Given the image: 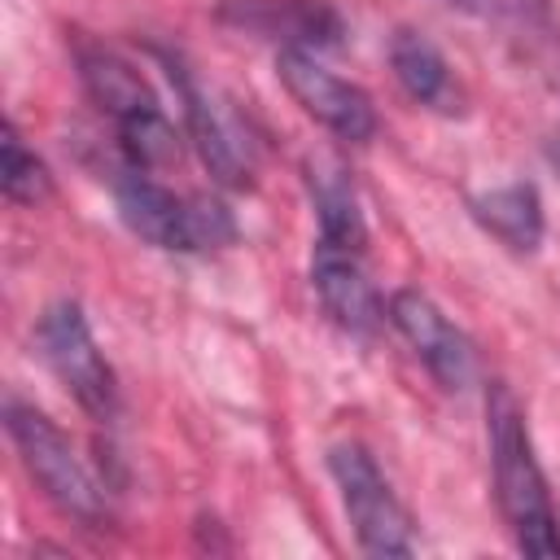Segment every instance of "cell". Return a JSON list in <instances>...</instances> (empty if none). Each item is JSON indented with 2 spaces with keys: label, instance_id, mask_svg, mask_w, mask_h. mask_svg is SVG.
<instances>
[{
  "label": "cell",
  "instance_id": "obj_11",
  "mask_svg": "<svg viewBox=\"0 0 560 560\" xmlns=\"http://www.w3.org/2000/svg\"><path fill=\"white\" fill-rule=\"evenodd\" d=\"M74 66H79L83 92L92 96V105L101 114L114 118V127L127 122V118H136V114H144V109H158V96L144 83V74L127 57H118L114 48H105L101 39L74 35Z\"/></svg>",
  "mask_w": 560,
  "mask_h": 560
},
{
  "label": "cell",
  "instance_id": "obj_8",
  "mask_svg": "<svg viewBox=\"0 0 560 560\" xmlns=\"http://www.w3.org/2000/svg\"><path fill=\"white\" fill-rule=\"evenodd\" d=\"M214 22L306 52L337 48L346 39V18L328 0H219Z\"/></svg>",
  "mask_w": 560,
  "mask_h": 560
},
{
  "label": "cell",
  "instance_id": "obj_14",
  "mask_svg": "<svg viewBox=\"0 0 560 560\" xmlns=\"http://www.w3.org/2000/svg\"><path fill=\"white\" fill-rule=\"evenodd\" d=\"M472 219L508 249L516 254H534L538 241H542V197L534 184L516 179V184H503V188H490V192H477L468 201Z\"/></svg>",
  "mask_w": 560,
  "mask_h": 560
},
{
  "label": "cell",
  "instance_id": "obj_1",
  "mask_svg": "<svg viewBox=\"0 0 560 560\" xmlns=\"http://www.w3.org/2000/svg\"><path fill=\"white\" fill-rule=\"evenodd\" d=\"M486 433H490V464H494V494L503 521L525 556H560V525L551 508L547 477L538 468L525 411L503 381L486 389Z\"/></svg>",
  "mask_w": 560,
  "mask_h": 560
},
{
  "label": "cell",
  "instance_id": "obj_5",
  "mask_svg": "<svg viewBox=\"0 0 560 560\" xmlns=\"http://www.w3.org/2000/svg\"><path fill=\"white\" fill-rule=\"evenodd\" d=\"M35 341H39L48 368L57 372V381L74 394V402L92 420H114L118 416V376H114L105 350L96 346L79 302L61 298V302L44 306V315L35 324Z\"/></svg>",
  "mask_w": 560,
  "mask_h": 560
},
{
  "label": "cell",
  "instance_id": "obj_15",
  "mask_svg": "<svg viewBox=\"0 0 560 560\" xmlns=\"http://www.w3.org/2000/svg\"><path fill=\"white\" fill-rule=\"evenodd\" d=\"M118 149H122L127 166L158 171V166L179 162V131H175V122L158 105V109H144V114L118 122Z\"/></svg>",
  "mask_w": 560,
  "mask_h": 560
},
{
  "label": "cell",
  "instance_id": "obj_9",
  "mask_svg": "<svg viewBox=\"0 0 560 560\" xmlns=\"http://www.w3.org/2000/svg\"><path fill=\"white\" fill-rule=\"evenodd\" d=\"M311 289H315L319 306L332 315V324L346 328L350 337H372L389 319L376 284L368 280V271L359 262V254H346V249H332V245H315Z\"/></svg>",
  "mask_w": 560,
  "mask_h": 560
},
{
  "label": "cell",
  "instance_id": "obj_10",
  "mask_svg": "<svg viewBox=\"0 0 560 560\" xmlns=\"http://www.w3.org/2000/svg\"><path fill=\"white\" fill-rule=\"evenodd\" d=\"M166 70H171V83L179 88V101H184V122H188V140L197 144L206 171L214 175V184L223 188H249L254 184V171H249V158L236 140V131L228 127V118L210 105V96L197 88L192 70L175 57H166Z\"/></svg>",
  "mask_w": 560,
  "mask_h": 560
},
{
  "label": "cell",
  "instance_id": "obj_19",
  "mask_svg": "<svg viewBox=\"0 0 560 560\" xmlns=\"http://www.w3.org/2000/svg\"><path fill=\"white\" fill-rule=\"evenodd\" d=\"M534 4H538V9H542V4H547V0H534Z\"/></svg>",
  "mask_w": 560,
  "mask_h": 560
},
{
  "label": "cell",
  "instance_id": "obj_13",
  "mask_svg": "<svg viewBox=\"0 0 560 560\" xmlns=\"http://www.w3.org/2000/svg\"><path fill=\"white\" fill-rule=\"evenodd\" d=\"M306 188H311V206L319 219V245L346 249V254H363L368 249V223L354 197V184L346 179V171L337 162H306Z\"/></svg>",
  "mask_w": 560,
  "mask_h": 560
},
{
  "label": "cell",
  "instance_id": "obj_2",
  "mask_svg": "<svg viewBox=\"0 0 560 560\" xmlns=\"http://www.w3.org/2000/svg\"><path fill=\"white\" fill-rule=\"evenodd\" d=\"M114 197L122 223L158 249L206 254L236 241V219L219 197H179L166 184L149 179V171L122 166L114 175Z\"/></svg>",
  "mask_w": 560,
  "mask_h": 560
},
{
  "label": "cell",
  "instance_id": "obj_3",
  "mask_svg": "<svg viewBox=\"0 0 560 560\" xmlns=\"http://www.w3.org/2000/svg\"><path fill=\"white\" fill-rule=\"evenodd\" d=\"M4 429L26 464V472L35 477V486L48 494V503L83 525H101L109 521V503H105V486L88 472V464L74 455L70 438L31 402L9 398L4 402Z\"/></svg>",
  "mask_w": 560,
  "mask_h": 560
},
{
  "label": "cell",
  "instance_id": "obj_18",
  "mask_svg": "<svg viewBox=\"0 0 560 560\" xmlns=\"http://www.w3.org/2000/svg\"><path fill=\"white\" fill-rule=\"evenodd\" d=\"M547 162H551V171L560 175V131H556V136L547 140Z\"/></svg>",
  "mask_w": 560,
  "mask_h": 560
},
{
  "label": "cell",
  "instance_id": "obj_17",
  "mask_svg": "<svg viewBox=\"0 0 560 560\" xmlns=\"http://www.w3.org/2000/svg\"><path fill=\"white\" fill-rule=\"evenodd\" d=\"M451 4H459V9H468V13H494V9H499V0H451Z\"/></svg>",
  "mask_w": 560,
  "mask_h": 560
},
{
  "label": "cell",
  "instance_id": "obj_7",
  "mask_svg": "<svg viewBox=\"0 0 560 560\" xmlns=\"http://www.w3.org/2000/svg\"><path fill=\"white\" fill-rule=\"evenodd\" d=\"M389 324L407 337L416 359L429 368V376L442 389H464L477 376V350L464 337V328L420 289H394L385 302Z\"/></svg>",
  "mask_w": 560,
  "mask_h": 560
},
{
  "label": "cell",
  "instance_id": "obj_6",
  "mask_svg": "<svg viewBox=\"0 0 560 560\" xmlns=\"http://www.w3.org/2000/svg\"><path fill=\"white\" fill-rule=\"evenodd\" d=\"M276 74H280L284 92L319 127H328L332 136H341L350 144H368L376 136V105H372V96L359 83H350V79L332 74L328 66H319L315 52H306V48H280L276 52Z\"/></svg>",
  "mask_w": 560,
  "mask_h": 560
},
{
  "label": "cell",
  "instance_id": "obj_4",
  "mask_svg": "<svg viewBox=\"0 0 560 560\" xmlns=\"http://www.w3.org/2000/svg\"><path fill=\"white\" fill-rule=\"evenodd\" d=\"M328 472L341 490L346 516H350L354 538L368 556H411L416 551L411 516H407L402 499L394 494V486L385 481V472L376 468L368 446L337 442L328 451Z\"/></svg>",
  "mask_w": 560,
  "mask_h": 560
},
{
  "label": "cell",
  "instance_id": "obj_16",
  "mask_svg": "<svg viewBox=\"0 0 560 560\" xmlns=\"http://www.w3.org/2000/svg\"><path fill=\"white\" fill-rule=\"evenodd\" d=\"M0 188L13 206H39L52 197V175L48 166L22 144L18 127L4 122V144H0Z\"/></svg>",
  "mask_w": 560,
  "mask_h": 560
},
{
  "label": "cell",
  "instance_id": "obj_12",
  "mask_svg": "<svg viewBox=\"0 0 560 560\" xmlns=\"http://www.w3.org/2000/svg\"><path fill=\"white\" fill-rule=\"evenodd\" d=\"M389 70L416 105L438 109V114H459L464 109V88L451 74V61L420 31H398L389 39Z\"/></svg>",
  "mask_w": 560,
  "mask_h": 560
}]
</instances>
